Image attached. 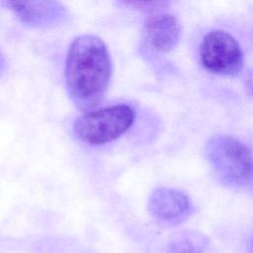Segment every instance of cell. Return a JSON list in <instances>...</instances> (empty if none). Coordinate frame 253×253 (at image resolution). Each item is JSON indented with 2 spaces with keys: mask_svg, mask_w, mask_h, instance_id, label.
I'll return each mask as SVG.
<instances>
[{
  "mask_svg": "<svg viewBox=\"0 0 253 253\" xmlns=\"http://www.w3.org/2000/svg\"><path fill=\"white\" fill-rule=\"evenodd\" d=\"M66 88L74 105L83 111L104 98L112 77V61L106 43L91 34L78 36L69 45L64 68Z\"/></svg>",
  "mask_w": 253,
  "mask_h": 253,
  "instance_id": "obj_1",
  "label": "cell"
},
{
  "mask_svg": "<svg viewBox=\"0 0 253 253\" xmlns=\"http://www.w3.org/2000/svg\"><path fill=\"white\" fill-rule=\"evenodd\" d=\"M205 152L221 181L234 187H253V154L241 141L217 134L207 141Z\"/></svg>",
  "mask_w": 253,
  "mask_h": 253,
  "instance_id": "obj_2",
  "label": "cell"
},
{
  "mask_svg": "<svg viewBox=\"0 0 253 253\" xmlns=\"http://www.w3.org/2000/svg\"><path fill=\"white\" fill-rule=\"evenodd\" d=\"M134 118L131 107L119 104L79 116L73 123V130L81 141L102 145L123 135L131 126Z\"/></svg>",
  "mask_w": 253,
  "mask_h": 253,
  "instance_id": "obj_3",
  "label": "cell"
},
{
  "mask_svg": "<svg viewBox=\"0 0 253 253\" xmlns=\"http://www.w3.org/2000/svg\"><path fill=\"white\" fill-rule=\"evenodd\" d=\"M200 58L206 69L218 75H235L243 66V52L227 32L213 30L200 44Z\"/></svg>",
  "mask_w": 253,
  "mask_h": 253,
  "instance_id": "obj_4",
  "label": "cell"
},
{
  "mask_svg": "<svg viewBox=\"0 0 253 253\" xmlns=\"http://www.w3.org/2000/svg\"><path fill=\"white\" fill-rule=\"evenodd\" d=\"M24 24L46 28L67 18V9L57 1H7L3 3Z\"/></svg>",
  "mask_w": 253,
  "mask_h": 253,
  "instance_id": "obj_5",
  "label": "cell"
},
{
  "mask_svg": "<svg viewBox=\"0 0 253 253\" xmlns=\"http://www.w3.org/2000/svg\"><path fill=\"white\" fill-rule=\"evenodd\" d=\"M180 25L170 14H156L146 19L144 24L145 40L148 45L160 52L172 49L180 38Z\"/></svg>",
  "mask_w": 253,
  "mask_h": 253,
  "instance_id": "obj_6",
  "label": "cell"
},
{
  "mask_svg": "<svg viewBox=\"0 0 253 253\" xmlns=\"http://www.w3.org/2000/svg\"><path fill=\"white\" fill-rule=\"evenodd\" d=\"M190 209L188 197L172 188H157L148 199V210L157 219L172 221L183 217Z\"/></svg>",
  "mask_w": 253,
  "mask_h": 253,
  "instance_id": "obj_7",
  "label": "cell"
},
{
  "mask_svg": "<svg viewBox=\"0 0 253 253\" xmlns=\"http://www.w3.org/2000/svg\"><path fill=\"white\" fill-rule=\"evenodd\" d=\"M199 250L189 240H179L169 247V253H199Z\"/></svg>",
  "mask_w": 253,
  "mask_h": 253,
  "instance_id": "obj_8",
  "label": "cell"
},
{
  "mask_svg": "<svg viewBox=\"0 0 253 253\" xmlns=\"http://www.w3.org/2000/svg\"><path fill=\"white\" fill-rule=\"evenodd\" d=\"M5 64H6V62H5L4 55H3V53H2V51H1V49H0V75H1V74L3 73V71H4Z\"/></svg>",
  "mask_w": 253,
  "mask_h": 253,
  "instance_id": "obj_9",
  "label": "cell"
},
{
  "mask_svg": "<svg viewBox=\"0 0 253 253\" xmlns=\"http://www.w3.org/2000/svg\"><path fill=\"white\" fill-rule=\"evenodd\" d=\"M252 245H253V240H252Z\"/></svg>",
  "mask_w": 253,
  "mask_h": 253,
  "instance_id": "obj_10",
  "label": "cell"
}]
</instances>
